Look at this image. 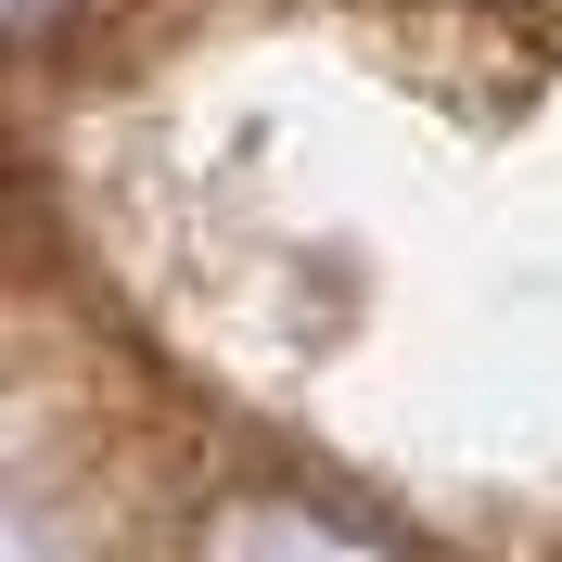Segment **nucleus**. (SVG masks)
<instances>
[{
	"instance_id": "nucleus-1",
	"label": "nucleus",
	"mask_w": 562,
	"mask_h": 562,
	"mask_svg": "<svg viewBox=\"0 0 562 562\" xmlns=\"http://www.w3.org/2000/svg\"><path fill=\"white\" fill-rule=\"evenodd\" d=\"M65 13H77V0H13V38H26V52H52V38H65Z\"/></svg>"
}]
</instances>
